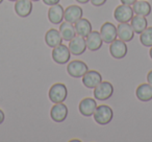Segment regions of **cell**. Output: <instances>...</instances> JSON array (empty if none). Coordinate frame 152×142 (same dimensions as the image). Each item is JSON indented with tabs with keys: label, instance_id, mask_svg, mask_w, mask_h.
<instances>
[{
	"label": "cell",
	"instance_id": "1",
	"mask_svg": "<svg viewBox=\"0 0 152 142\" xmlns=\"http://www.w3.org/2000/svg\"><path fill=\"white\" fill-rule=\"evenodd\" d=\"M93 116H94V120L98 124L105 125L113 120L114 112H113V109L110 107L106 106V104H101V106L96 108Z\"/></svg>",
	"mask_w": 152,
	"mask_h": 142
},
{
	"label": "cell",
	"instance_id": "2",
	"mask_svg": "<svg viewBox=\"0 0 152 142\" xmlns=\"http://www.w3.org/2000/svg\"><path fill=\"white\" fill-rule=\"evenodd\" d=\"M67 95H68L67 87L61 83H56L54 85H52L48 92L49 99L53 104L64 102L66 100V98H67Z\"/></svg>",
	"mask_w": 152,
	"mask_h": 142
},
{
	"label": "cell",
	"instance_id": "3",
	"mask_svg": "<svg viewBox=\"0 0 152 142\" xmlns=\"http://www.w3.org/2000/svg\"><path fill=\"white\" fill-rule=\"evenodd\" d=\"M114 93V87L110 82H101L94 88V97L98 100H107Z\"/></svg>",
	"mask_w": 152,
	"mask_h": 142
},
{
	"label": "cell",
	"instance_id": "4",
	"mask_svg": "<svg viewBox=\"0 0 152 142\" xmlns=\"http://www.w3.org/2000/svg\"><path fill=\"white\" fill-rule=\"evenodd\" d=\"M88 66L85 62L78 61V60H75V61H72L68 64L67 67V72L70 77H74V79H79V77H83L85 75L86 72H88Z\"/></svg>",
	"mask_w": 152,
	"mask_h": 142
},
{
	"label": "cell",
	"instance_id": "5",
	"mask_svg": "<svg viewBox=\"0 0 152 142\" xmlns=\"http://www.w3.org/2000/svg\"><path fill=\"white\" fill-rule=\"evenodd\" d=\"M51 55H52V59L55 63L63 65V64L68 63V61L70 60V57H71V52H70L68 46L59 44L56 47H53Z\"/></svg>",
	"mask_w": 152,
	"mask_h": 142
},
{
	"label": "cell",
	"instance_id": "6",
	"mask_svg": "<svg viewBox=\"0 0 152 142\" xmlns=\"http://www.w3.org/2000/svg\"><path fill=\"white\" fill-rule=\"evenodd\" d=\"M133 10L130 7V5L127 4H121L115 9L114 11V17L120 23L124 22H129L133 17Z\"/></svg>",
	"mask_w": 152,
	"mask_h": 142
},
{
	"label": "cell",
	"instance_id": "7",
	"mask_svg": "<svg viewBox=\"0 0 152 142\" xmlns=\"http://www.w3.org/2000/svg\"><path fill=\"white\" fill-rule=\"evenodd\" d=\"M127 45L122 40H115L110 45V53L114 59L120 60L126 57L127 54Z\"/></svg>",
	"mask_w": 152,
	"mask_h": 142
},
{
	"label": "cell",
	"instance_id": "8",
	"mask_svg": "<svg viewBox=\"0 0 152 142\" xmlns=\"http://www.w3.org/2000/svg\"><path fill=\"white\" fill-rule=\"evenodd\" d=\"M69 50L72 54L74 55H80L87 49V42L85 40V37L77 36L74 37L72 40L69 41Z\"/></svg>",
	"mask_w": 152,
	"mask_h": 142
},
{
	"label": "cell",
	"instance_id": "9",
	"mask_svg": "<svg viewBox=\"0 0 152 142\" xmlns=\"http://www.w3.org/2000/svg\"><path fill=\"white\" fill-rule=\"evenodd\" d=\"M99 32L103 42L108 43V44H110L113 41L117 39V27L110 22H105L102 24Z\"/></svg>",
	"mask_w": 152,
	"mask_h": 142
},
{
	"label": "cell",
	"instance_id": "10",
	"mask_svg": "<svg viewBox=\"0 0 152 142\" xmlns=\"http://www.w3.org/2000/svg\"><path fill=\"white\" fill-rule=\"evenodd\" d=\"M68 116V108L65 104H55L50 110V117L55 122H63Z\"/></svg>",
	"mask_w": 152,
	"mask_h": 142
},
{
	"label": "cell",
	"instance_id": "11",
	"mask_svg": "<svg viewBox=\"0 0 152 142\" xmlns=\"http://www.w3.org/2000/svg\"><path fill=\"white\" fill-rule=\"evenodd\" d=\"M102 82V77L96 70H88L83 77V84L89 89H93Z\"/></svg>",
	"mask_w": 152,
	"mask_h": 142
},
{
	"label": "cell",
	"instance_id": "12",
	"mask_svg": "<svg viewBox=\"0 0 152 142\" xmlns=\"http://www.w3.org/2000/svg\"><path fill=\"white\" fill-rule=\"evenodd\" d=\"M96 108H97V102H96V100L91 97H87V98H83V99L79 102L78 110L83 116L90 117L94 114Z\"/></svg>",
	"mask_w": 152,
	"mask_h": 142
},
{
	"label": "cell",
	"instance_id": "13",
	"mask_svg": "<svg viewBox=\"0 0 152 142\" xmlns=\"http://www.w3.org/2000/svg\"><path fill=\"white\" fill-rule=\"evenodd\" d=\"M83 9L78 5H69L64 12V19L70 23H75L83 18Z\"/></svg>",
	"mask_w": 152,
	"mask_h": 142
},
{
	"label": "cell",
	"instance_id": "14",
	"mask_svg": "<svg viewBox=\"0 0 152 142\" xmlns=\"http://www.w3.org/2000/svg\"><path fill=\"white\" fill-rule=\"evenodd\" d=\"M86 42H87V48H89L91 51H97L101 48L103 44V40L101 38V35L99 32H91L86 37Z\"/></svg>",
	"mask_w": 152,
	"mask_h": 142
},
{
	"label": "cell",
	"instance_id": "15",
	"mask_svg": "<svg viewBox=\"0 0 152 142\" xmlns=\"http://www.w3.org/2000/svg\"><path fill=\"white\" fill-rule=\"evenodd\" d=\"M32 2L31 0H17L15 3V12L19 17L25 18L31 14Z\"/></svg>",
	"mask_w": 152,
	"mask_h": 142
},
{
	"label": "cell",
	"instance_id": "16",
	"mask_svg": "<svg viewBox=\"0 0 152 142\" xmlns=\"http://www.w3.org/2000/svg\"><path fill=\"white\" fill-rule=\"evenodd\" d=\"M133 35H134V32L130 24H128V22L120 23L117 27V37L124 42H129L132 40Z\"/></svg>",
	"mask_w": 152,
	"mask_h": 142
},
{
	"label": "cell",
	"instance_id": "17",
	"mask_svg": "<svg viewBox=\"0 0 152 142\" xmlns=\"http://www.w3.org/2000/svg\"><path fill=\"white\" fill-rule=\"evenodd\" d=\"M64 12L65 10L63 9L61 4H54L51 5L50 9L48 10V19L51 23L53 24H59L64 20Z\"/></svg>",
	"mask_w": 152,
	"mask_h": 142
},
{
	"label": "cell",
	"instance_id": "18",
	"mask_svg": "<svg viewBox=\"0 0 152 142\" xmlns=\"http://www.w3.org/2000/svg\"><path fill=\"white\" fill-rule=\"evenodd\" d=\"M45 42L49 47H56L57 45L61 44L63 42V38L59 32V30H56L54 28H51L45 35Z\"/></svg>",
	"mask_w": 152,
	"mask_h": 142
},
{
	"label": "cell",
	"instance_id": "19",
	"mask_svg": "<svg viewBox=\"0 0 152 142\" xmlns=\"http://www.w3.org/2000/svg\"><path fill=\"white\" fill-rule=\"evenodd\" d=\"M135 94L137 99L141 102H150L152 99V86L149 84H142L137 88Z\"/></svg>",
	"mask_w": 152,
	"mask_h": 142
},
{
	"label": "cell",
	"instance_id": "20",
	"mask_svg": "<svg viewBox=\"0 0 152 142\" xmlns=\"http://www.w3.org/2000/svg\"><path fill=\"white\" fill-rule=\"evenodd\" d=\"M75 32L78 36L87 37L92 32V24L86 18H80L78 21L75 22Z\"/></svg>",
	"mask_w": 152,
	"mask_h": 142
},
{
	"label": "cell",
	"instance_id": "21",
	"mask_svg": "<svg viewBox=\"0 0 152 142\" xmlns=\"http://www.w3.org/2000/svg\"><path fill=\"white\" fill-rule=\"evenodd\" d=\"M132 5L133 13L135 15H141L146 17V16L150 15V13H151V5L147 1H144V0H139L137 1V0Z\"/></svg>",
	"mask_w": 152,
	"mask_h": 142
},
{
	"label": "cell",
	"instance_id": "22",
	"mask_svg": "<svg viewBox=\"0 0 152 142\" xmlns=\"http://www.w3.org/2000/svg\"><path fill=\"white\" fill-rule=\"evenodd\" d=\"M130 25L132 27L133 32L135 34H141L143 30H145V28H147V25H148V22H147V19H146L144 16H141V15H137L134 17H132V19L130 20Z\"/></svg>",
	"mask_w": 152,
	"mask_h": 142
},
{
	"label": "cell",
	"instance_id": "23",
	"mask_svg": "<svg viewBox=\"0 0 152 142\" xmlns=\"http://www.w3.org/2000/svg\"><path fill=\"white\" fill-rule=\"evenodd\" d=\"M59 32L61 35V38L65 41H70L76 36L75 27L70 22H63L59 26Z\"/></svg>",
	"mask_w": 152,
	"mask_h": 142
},
{
	"label": "cell",
	"instance_id": "24",
	"mask_svg": "<svg viewBox=\"0 0 152 142\" xmlns=\"http://www.w3.org/2000/svg\"><path fill=\"white\" fill-rule=\"evenodd\" d=\"M140 41L146 47L152 46V26L145 28V30L140 34Z\"/></svg>",
	"mask_w": 152,
	"mask_h": 142
},
{
	"label": "cell",
	"instance_id": "25",
	"mask_svg": "<svg viewBox=\"0 0 152 142\" xmlns=\"http://www.w3.org/2000/svg\"><path fill=\"white\" fill-rule=\"evenodd\" d=\"M90 2L94 5V7H101L106 2V0H90Z\"/></svg>",
	"mask_w": 152,
	"mask_h": 142
},
{
	"label": "cell",
	"instance_id": "26",
	"mask_svg": "<svg viewBox=\"0 0 152 142\" xmlns=\"http://www.w3.org/2000/svg\"><path fill=\"white\" fill-rule=\"evenodd\" d=\"M61 0H43V2L45 3V4L47 5H54V4H57V3L59 2Z\"/></svg>",
	"mask_w": 152,
	"mask_h": 142
},
{
	"label": "cell",
	"instance_id": "27",
	"mask_svg": "<svg viewBox=\"0 0 152 142\" xmlns=\"http://www.w3.org/2000/svg\"><path fill=\"white\" fill-rule=\"evenodd\" d=\"M122 4H127V5H132L137 0H120Z\"/></svg>",
	"mask_w": 152,
	"mask_h": 142
},
{
	"label": "cell",
	"instance_id": "28",
	"mask_svg": "<svg viewBox=\"0 0 152 142\" xmlns=\"http://www.w3.org/2000/svg\"><path fill=\"white\" fill-rule=\"evenodd\" d=\"M147 82H148V84H149V85L152 86V70H150L149 72H148V74H147Z\"/></svg>",
	"mask_w": 152,
	"mask_h": 142
},
{
	"label": "cell",
	"instance_id": "29",
	"mask_svg": "<svg viewBox=\"0 0 152 142\" xmlns=\"http://www.w3.org/2000/svg\"><path fill=\"white\" fill-rule=\"evenodd\" d=\"M4 118H5L4 112H3V111L0 109V124H1V123H3V121H4Z\"/></svg>",
	"mask_w": 152,
	"mask_h": 142
},
{
	"label": "cell",
	"instance_id": "30",
	"mask_svg": "<svg viewBox=\"0 0 152 142\" xmlns=\"http://www.w3.org/2000/svg\"><path fill=\"white\" fill-rule=\"evenodd\" d=\"M76 1H77L78 3H83V4H85V3H88V2H89L90 0H76Z\"/></svg>",
	"mask_w": 152,
	"mask_h": 142
},
{
	"label": "cell",
	"instance_id": "31",
	"mask_svg": "<svg viewBox=\"0 0 152 142\" xmlns=\"http://www.w3.org/2000/svg\"><path fill=\"white\" fill-rule=\"evenodd\" d=\"M149 55H150V57H151V60H152V46L150 47V50H149Z\"/></svg>",
	"mask_w": 152,
	"mask_h": 142
},
{
	"label": "cell",
	"instance_id": "32",
	"mask_svg": "<svg viewBox=\"0 0 152 142\" xmlns=\"http://www.w3.org/2000/svg\"><path fill=\"white\" fill-rule=\"evenodd\" d=\"M9 1H14V2H16V1H17V0H9Z\"/></svg>",
	"mask_w": 152,
	"mask_h": 142
},
{
	"label": "cell",
	"instance_id": "33",
	"mask_svg": "<svg viewBox=\"0 0 152 142\" xmlns=\"http://www.w3.org/2000/svg\"><path fill=\"white\" fill-rule=\"evenodd\" d=\"M2 1H3V0H0V4H1V3H2Z\"/></svg>",
	"mask_w": 152,
	"mask_h": 142
},
{
	"label": "cell",
	"instance_id": "34",
	"mask_svg": "<svg viewBox=\"0 0 152 142\" xmlns=\"http://www.w3.org/2000/svg\"><path fill=\"white\" fill-rule=\"evenodd\" d=\"M31 1H39V0H31Z\"/></svg>",
	"mask_w": 152,
	"mask_h": 142
}]
</instances>
